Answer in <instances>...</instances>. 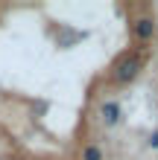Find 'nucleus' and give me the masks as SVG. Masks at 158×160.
Instances as JSON below:
<instances>
[{"instance_id":"obj_2","label":"nucleus","mask_w":158,"mask_h":160,"mask_svg":"<svg viewBox=\"0 0 158 160\" xmlns=\"http://www.w3.org/2000/svg\"><path fill=\"white\" fill-rule=\"evenodd\" d=\"M155 21L150 15H138L135 21H132V35H135V41H141V44H150L155 38Z\"/></svg>"},{"instance_id":"obj_3","label":"nucleus","mask_w":158,"mask_h":160,"mask_svg":"<svg viewBox=\"0 0 158 160\" xmlns=\"http://www.w3.org/2000/svg\"><path fill=\"white\" fill-rule=\"evenodd\" d=\"M120 119H123L120 102L117 99H103V105H100V122L106 128H114V125H120Z\"/></svg>"},{"instance_id":"obj_5","label":"nucleus","mask_w":158,"mask_h":160,"mask_svg":"<svg viewBox=\"0 0 158 160\" xmlns=\"http://www.w3.org/2000/svg\"><path fill=\"white\" fill-rule=\"evenodd\" d=\"M150 148H158V131H152V134H150Z\"/></svg>"},{"instance_id":"obj_1","label":"nucleus","mask_w":158,"mask_h":160,"mask_svg":"<svg viewBox=\"0 0 158 160\" xmlns=\"http://www.w3.org/2000/svg\"><path fill=\"white\" fill-rule=\"evenodd\" d=\"M141 70H144V55L138 50H126V52H120L114 58L108 76H111L114 84H132L138 76H141Z\"/></svg>"},{"instance_id":"obj_4","label":"nucleus","mask_w":158,"mask_h":160,"mask_svg":"<svg viewBox=\"0 0 158 160\" xmlns=\"http://www.w3.org/2000/svg\"><path fill=\"white\" fill-rule=\"evenodd\" d=\"M82 160H106V152L97 143H88L85 148H82Z\"/></svg>"}]
</instances>
